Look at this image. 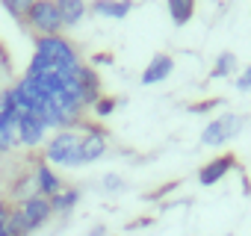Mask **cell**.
Wrapping results in <instances>:
<instances>
[{
    "label": "cell",
    "instance_id": "cell-8",
    "mask_svg": "<svg viewBox=\"0 0 251 236\" xmlns=\"http://www.w3.org/2000/svg\"><path fill=\"white\" fill-rule=\"evenodd\" d=\"M172 71H175V59H172L169 53H154L151 62H148L145 71H142V86H157V83L169 80Z\"/></svg>",
    "mask_w": 251,
    "mask_h": 236
},
{
    "label": "cell",
    "instance_id": "cell-18",
    "mask_svg": "<svg viewBox=\"0 0 251 236\" xmlns=\"http://www.w3.org/2000/svg\"><path fill=\"white\" fill-rule=\"evenodd\" d=\"M12 195H15L18 201H27L30 195H36V180H33V177H27V174H24V177H18V180L12 183Z\"/></svg>",
    "mask_w": 251,
    "mask_h": 236
},
{
    "label": "cell",
    "instance_id": "cell-14",
    "mask_svg": "<svg viewBox=\"0 0 251 236\" xmlns=\"http://www.w3.org/2000/svg\"><path fill=\"white\" fill-rule=\"evenodd\" d=\"M48 201H50L53 215H68V212H74V207H77V201H80V189H77V186L62 189L59 195H53V198H48Z\"/></svg>",
    "mask_w": 251,
    "mask_h": 236
},
{
    "label": "cell",
    "instance_id": "cell-25",
    "mask_svg": "<svg viewBox=\"0 0 251 236\" xmlns=\"http://www.w3.org/2000/svg\"><path fill=\"white\" fill-rule=\"evenodd\" d=\"M86 236H106V227H103V224H95V227H92Z\"/></svg>",
    "mask_w": 251,
    "mask_h": 236
},
{
    "label": "cell",
    "instance_id": "cell-9",
    "mask_svg": "<svg viewBox=\"0 0 251 236\" xmlns=\"http://www.w3.org/2000/svg\"><path fill=\"white\" fill-rule=\"evenodd\" d=\"M89 12L98 18H109V21H121L133 12V0H92Z\"/></svg>",
    "mask_w": 251,
    "mask_h": 236
},
{
    "label": "cell",
    "instance_id": "cell-17",
    "mask_svg": "<svg viewBox=\"0 0 251 236\" xmlns=\"http://www.w3.org/2000/svg\"><path fill=\"white\" fill-rule=\"evenodd\" d=\"M115 109H118V97H109V94H100V97H98V103L92 106L95 118H109Z\"/></svg>",
    "mask_w": 251,
    "mask_h": 236
},
{
    "label": "cell",
    "instance_id": "cell-3",
    "mask_svg": "<svg viewBox=\"0 0 251 236\" xmlns=\"http://www.w3.org/2000/svg\"><path fill=\"white\" fill-rule=\"evenodd\" d=\"M245 127V115H236V112H225V115H216L207 121V127L201 130V145L207 148H219L230 139H236Z\"/></svg>",
    "mask_w": 251,
    "mask_h": 236
},
{
    "label": "cell",
    "instance_id": "cell-19",
    "mask_svg": "<svg viewBox=\"0 0 251 236\" xmlns=\"http://www.w3.org/2000/svg\"><path fill=\"white\" fill-rule=\"evenodd\" d=\"M3 3V9L12 15V18H18V21H24V15H27V9L36 3V0H0Z\"/></svg>",
    "mask_w": 251,
    "mask_h": 236
},
{
    "label": "cell",
    "instance_id": "cell-26",
    "mask_svg": "<svg viewBox=\"0 0 251 236\" xmlns=\"http://www.w3.org/2000/svg\"><path fill=\"white\" fill-rule=\"evenodd\" d=\"M95 62H98V65H109V62H112V56H109V53H98V56H95Z\"/></svg>",
    "mask_w": 251,
    "mask_h": 236
},
{
    "label": "cell",
    "instance_id": "cell-21",
    "mask_svg": "<svg viewBox=\"0 0 251 236\" xmlns=\"http://www.w3.org/2000/svg\"><path fill=\"white\" fill-rule=\"evenodd\" d=\"M233 83H236V92H251V65H245Z\"/></svg>",
    "mask_w": 251,
    "mask_h": 236
},
{
    "label": "cell",
    "instance_id": "cell-6",
    "mask_svg": "<svg viewBox=\"0 0 251 236\" xmlns=\"http://www.w3.org/2000/svg\"><path fill=\"white\" fill-rule=\"evenodd\" d=\"M236 168V157L233 154H222V157H213L210 163H204L198 168V183L201 186H216L219 180H225V174H230Z\"/></svg>",
    "mask_w": 251,
    "mask_h": 236
},
{
    "label": "cell",
    "instance_id": "cell-7",
    "mask_svg": "<svg viewBox=\"0 0 251 236\" xmlns=\"http://www.w3.org/2000/svg\"><path fill=\"white\" fill-rule=\"evenodd\" d=\"M33 180H36V195H42V198H53V195H59V192L65 189V186H62V177L50 168L48 160H39V163H36Z\"/></svg>",
    "mask_w": 251,
    "mask_h": 236
},
{
    "label": "cell",
    "instance_id": "cell-16",
    "mask_svg": "<svg viewBox=\"0 0 251 236\" xmlns=\"http://www.w3.org/2000/svg\"><path fill=\"white\" fill-rule=\"evenodd\" d=\"M0 236H27V227H24V218L18 212V207L12 210V215L0 224Z\"/></svg>",
    "mask_w": 251,
    "mask_h": 236
},
{
    "label": "cell",
    "instance_id": "cell-13",
    "mask_svg": "<svg viewBox=\"0 0 251 236\" xmlns=\"http://www.w3.org/2000/svg\"><path fill=\"white\" fill-rule=\"evenodd\" d=\"M166 9H169L172 24L186 27L195 18V0H166Z\"/></svg>",
    "mask_w": 251,
    "mask_h": 236
},
{
    "label": "cell",
    "instance_id": "cell-27",
    "mask_svg": "<svg viewBox=\"0 0 251 236\" xmlns=\"http://www.w3.org/2000/svg\"><path fill=\"white\" fill-rule=\"evenodd\" d=\"M145 224H151V218H136V221L130 224V230H136V227H145Z\"/></svg>",
    "mask_w": 251,
    "mask_h": 236
},
{
    "label": "cell",
    "instance_id": "cell-24",
    "mask_svg": "<svg viewBox=\"0 0 251 236\" xmlns=\"http://www.w3.org/2000/svg\"><path fill=\"white\" fill-rule=\"evenodd\" d=\"M9 215H12V207H9L6 201H0V224H3V221H6Z\"/></svg>",
    "mask_w": 251,
    "mask_h": 236
},
{
    "label": "cell",
    "instance_id": "cell-4",
    "mask_svg": "<svg viewBox=\"0 0 251 236\" xmlns=\"http://www.w3.org/2000/svg\"><path fill=\"white\" fill-rule=\"evenodd\" d=\"M18 212H21V218H24L27 233L39 230V227H42V224H48V218L53 215L50 201H48V198H42V195H30L27 201H21V204H18Z\"/></svg>",
    "mask_w": 251,
    "mask_h": 236
},
{
    "label": "cell",
    "instance_id": "cell-22",
    "mask_svg": "<svg viewBox=\"0 0 251 236\" xmlns=\"http://www.w3.org/2000/svg\"><path fill=\"white\" fill-rule=\"evenodd\" d=\"M222 103V97H210V100H198V103H189V112H210Z\"/></svg>",
    "mask_w": 251,
    "mask_h": 236
},
{
    "label": "cell",
    "instance_id": "cell-1",
    "mask_svg": "<svg viewBox=\"0 0 251 236\" xmlns=\"http://www.w3.org/2000/svg\"><path fill=\"white\" fill-rule=\"evenodd\" d=\"M45 160L62 168H83V133L77 127L56 130L45 145Z\"/></svg>",
    "mask_w": 251,
    "mask_h": 236
},
{
    "label": "cell",
    "instance_id": "cell-5",
    "mask_svg": "<svg viewBox=\"0 0 251 236\" xmlns=\"http://www.w3.org/2000/svg\"><path fill=\"white\" fill-rule=\"evenodd\" d=\"M45 136H48V130L39 121V115H33V112L18 106V142L24 148H39L45 142Z\"/></svg>",
    "mask_w": 251,
    "mask_h": 236
},
{
    "label": "cell",
    "instance_id": "cell-12",
    "mask_svg": "<svg viewBox=\"0 0 251 236\" xmlns=\"http://www.w3.org/2000/svg\"><path fill=\"white\" fill-rule=\"evenodd\" d=\"M56 9H59L62 27H77L86 18L89 3H86V0H56Z\"/></svg>",
    "mask_w": 251,
    "mask_h": 236
},
{
    "label": "cell",
    "instance_id": "cell-11",
    "mask_svg": "<svg viewBox=\"0 0 251 236\" xmlns=\"http://www.w3.org/2000/svg\"><path fill=\"white\" fill-rule=\"evenodd\" d=\"M18 145V112H0V154H9Z\"/></svg>",
    "mask_w": 251,
    "mask_h": 236
},
{
    "label": "cell",
    "instance_id": "cell-2",
    "mask_svg": "<svg viewBox=\"0 0 251 236\" xmlns=\"http://www.w3.org/2000/svg\"><path fill=\"white\" fill-rule=\"evenodd\" d=\"M24 24L39 36H62V18H59V9H56V0H36V3L27 9L24 15Z\"/></svg>",
    "mask_w": 251,
    "mask_h": 236
},
{
    "label": "cell",
    "instance_id": "cell-10",
    "mask_svg": "<svg viewBox=\"0 0 251 236\" xmlns=\"http://www.w3.org/2000/svg\"><path fill=\"white\" fill-rule=\"evenodd\" d=\"M80 89H83V106H86V109H92V106L98 103V97L103 94V92H100V77H98V71H95L92 65H86V62H83V68H80Z\"/></svg>",
    "mask_w": 251,
    "mask_h": 236
},
{
    "label": "cell",
    "instance_id": "cell-20",
    "mask_svg": "<svg viewBox=\"0 0 251 236\" xmlns=\"http://www.w3.org/2000/svg\"><path fill=\"white\" fill-rule=\"evenodd\" d=\"M100 186H103V192H109V195L124 192V177H121V174H115V171H109V174H103V177H100Z\"/></svg>",
    "mask_w": 251,
    "mask_h": 236
},
{
    "label": "cell",
    "instance_id": "cell-15",
    "mask_svg": "<svg viewBox=\"0 0 251 236\" xmlns=\"http://www.w3.org/2000/svg\"><path fill=\"white\" fill-rule=\"evenodd\" d=\"M236 71H239V59H236V53L225 50V53H219V56H216V62H213L210 80H225V77H233Z\"/></svg>",
    "mask_w": 251,
    "mask_h": 236
},
{
    "label": "cell",
    "instance_id": "cell-23",
    "mask_svg": "<svg viewBox=\"0 0 251 236\" xmlns=\"http://www.w3.org/2000/svg\"><path fill=\"white\" fill-rule=\"evenodd\" d=\"M177 186H180V183H177V180H172V183H166V186H160L157 192H151L148 198H151V201H157V198H163V195H169V192H172V189H177Z\"/></svg>",
    "mask_w": 251,
    "mask_h": 236
}]
</instances>
